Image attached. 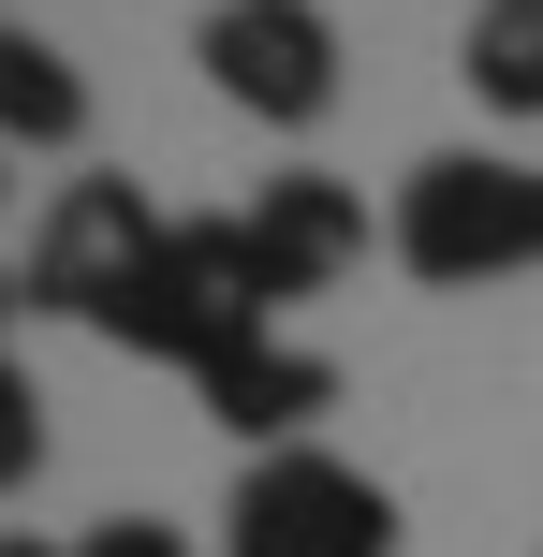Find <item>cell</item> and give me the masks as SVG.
Here are the masks:
<instances>
[{
  "label": "cell",
  "instance_id": "obj_1",
  "mask_svg": "<svg viewBox=\"0 0 543 557\" xmlns=\"http://www.w3.org/2000/svg\"><path fill=\"white\" fill-rule=\"evenodd\" d=\"M397 264L427 294H485V278L543 264V162H499V147H441V162L397 176Z\"/></svg>",
  "mask_w": 543,
  "mask_h": 557
},
{
  "label": "cell",
  "instance_id": "obj_2",
  "mask_svg": "<svg viewBox=\"0 0 543 557\" xmlns=\"http://www.w3.org/2000/svg\"><path fill=\"white\" fill-rule=\"evenodd\" d=\"M221 557H397V484H368L323 441L250 455L221 499Z\"/></svg>",
  "mask_w": 543,
  "mask_h": 557
},
{
  "label": "cell",
  "instance_id": "obj_3",
  "mask_svg": "<svg viewBox=\"0 0 543 557\" xmlns=\"http://www.w3.org/2000/svg\"><path fill=\"white\" fill-rule=\"evenodd\" d=\"M162 235H176V221L133 191V176H74V191L45 206V235H29L15 294H29V308H59V323H88V337H118V308L147 294Z\"/></svg>",
  "mask_w": 543,
  "mask_h": 557
},
{
  "label": "cell",
  "instance_id": "obj_4",
  "mask_svg": "<svg viewBox=\"0 0 543 557\" xmlns=\"http://www.w3.org/2000/svg\"><path fill=\"white\" fill-rule=\"evenodd\" d=\"M250 323H280V308H264V278H250V221H176L162 264H147V294L118 308V352L206 367V352H235Z\"/></svg>",
  "mask_w": 543,
  "mask_h": 557
},
{
  "label": "cell",
  "instance_id": "obj_5",
  "mask_svg": "<svg viewBox=\"0 0 543 557\" xmlns=\"http://www.w3.org/2000/svg\"><path fill=\"white\" fill-rule=\"evenodd\" d=\"M192 45H206V88H221L235 117H264V133L338 117V15H323V0H221Z\"/></svg>",
  "mask_w": 543,
  "mask_h": 557
},
{
  "label": "cell",
  "instance_id": "obj_6",
  "mask_svg": "<svg viewBox=\"0 0 543 557\" xmlns=\"http://www.w3.org/2000/svg\"><path fill=\"white\" fill-rule=\"evenodd\" d=\"M192 396H206V425H235L250 455H294L323 411H338V367H323V352H294L280 323H250L235 352H206V367H192Z\"/></svg>",
  "mask_w": 543,
  "mask_h": 557
},
{
  "label": "cell",
  "instance_id": "obj_7",
  "mask_svg": "<svg viewBox=\"0 0 543 557\" xmlns=\"http://www.w3.org/2000/svg\"><path fill=\"white\" fill-rule=\"evenodd\" d=\"M353 250H368V206H353L338 176H264L250 191V278H264V308L323 294Z\"/></svg>",
  "mask_w": 543,
  "mask_h": 557
},
{
  "label": "cell",
  "instance_id": "obj_8",
  "mask_svg": "<svg viewBox=\"0 0 543 557\" xmlns=\"http://www.w3.org/2000/svg\"><path fill=\"white\" fill-rule=\"evenodd\" d=\"M74 133H88V74L0 15V147H74Z\"/></svg>",
  "mask_w": 543,
  "mask_h": 557
},
{
  "label": "cell",
  "instance_id": "obj_9",
  "mask_svg": "<svg viewBox=\"0 0 543 557\" xmlns=\"http://www.w3.org/2000/svg\"><path fill=\"white\" fill-rule=\"evenodd\" d=\"M456 74H470V103L543 117V0H470V29H456Z\"/></svg>",
  "mask_w": 543,
  "mask_h": 557
},
{
  "label": "cell",
  "instance_id": "obj_10",
  "mask_svg": "<svg viewBox=\"0 0 543 557\" xmlns=\"http://www.w3.org/2000/svg\"><path fill=\"white\" fill-rule=\"evenodd\" d=\"M29 470H45V396H29V367L0 352V499H15Z\"/></svg>",
  "mask_w": 543,
  "mask_h": 557
},
{
  "label": "cell",
  "instance_id": "obj_11",
  "mask_svg": "<svg viewBox=\"0 0 543 557\" xmlns=\"http://www.w3.org/2000/svg\"><path fill=\"white\" fill-rule=\"evenodd\" d=\"M74 557H192V543H176V529H162V513H103V529H88Z\"/></svg>",
  "mask_w": 543,
  "mask_h": 557
},
{
  "label": "cell",
  "instance_id": "obj_12",
  "mask_svg": "<svg viewBox=\"0 0 543 557\" xmlns=\"http://www.w3.org/2000/svg\"><path fill=\"white\" fill-rule=\"evenodd\" d=\"M0 557H59V543H15V529H0Z\"/></svg>",
  "mask_w": 543,
  "mask_h": 557
},
{
  "label": "cell",
  "instance_id": "obj_13",
  "mask_svg": "<svg viewBox=\"0 0 543 557\" xmlns=\"http://www.w3.org/2000/svg\"><path fill=\"white\" fill-rule=\"evenodd\" d=\"M15 308H29V294H15V278H0V323H15Z\"/></svg>",
  "mask_w": 543,
  "mask_h": 557
},
{
  "label": "cell",
  "instance_id": "obj_14",
  "mask_svg": "<svg viewBox=\"0 0 543 557\" xmlns=\"http://www.w3.org/2000/svg\"><path fill=\"white\" fill-rule=\"evenodd\" d=\"M0 191H15V176H0Z\"/></svg>",
  "mask_w": 543,
  "mask_h": 557
}]
</instances>
